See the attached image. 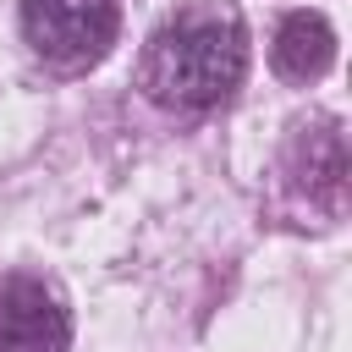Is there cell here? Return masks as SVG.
I'll list each match as a JSON object with an SVG mask.
<instances>
[{"label": "cell", "instance_id": "obj_3", "mask_svg": "<svg viewBox=\"0 0 352 352\" xmlns=\"http://www.w3.org/2000/svg\"><path fill=\"white\" fill-rule=\"evenodd\" d=\"M0 352H72L66 297L44 275H0Z\"/></svg>", "mask_w": 352, "mask_h": 352}, {"label": "cell", "instance_id": "obj_1", "mask_svg": "<svg viewBox=\"0 0 352 352\" xmlns=\"http://www.w3.org/2000/svg\"><path fill=\"white\" fill-rule=\"evenodd\" d=\"M242 72H248L242 16L220 0H192L148 33L138 82L160 110H214L236 94Z\"/></svg>", "mask_w": 352, "mask_h": 352}, {"label": "cell", "instance_id": "obj_4", "mask_svg": "<svg viewBox=\"0 0 352 352\" xmlns=\"http://www.w3.org/2000/svg\"><path fill=\"white\" fill-rule=\"evenodd\" d=\"M286 176L314 209H341L346 198V138L336 121H308L297 126L286 148Z\"/></svg>", "mask_w": 352, "mask_h": 352}, {"label": "cell", "instance_id": "obj_2", "mask_svg": "<svg viewBox=\"0 0 352 352\" xmlns=\"http://www.w3.org/2000/svg\"><path fill=\"white\" fill-rule=\"evenodd\" d=\"M121 28V0H22V33L50 66H94Z\"/></svg>", "mask_w": 352, "mask_h": 352}, {"label": "cell", "instance_id": "obj_5", "mask_svg": "<svg viewBox=\"0 0 352 352\" xmlns=\"http://www.w3.org/2000/svg\"><path fill=\"white\" fill-rule=\"evenodd\" d=\"M270 60H275V72L292 77V82L324 77L330 60H336V33H330V22H324L319 11H292V16H280V28H275V38H270Z\"/></svg>", "mask_w": 352, "mask_h": 352}]
</instances>
